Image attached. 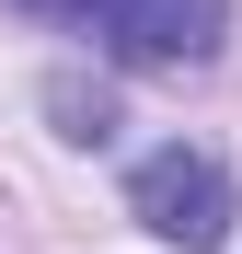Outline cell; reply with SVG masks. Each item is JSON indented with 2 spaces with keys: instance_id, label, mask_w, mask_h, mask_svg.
<instances>
[{
  "instance_id": "cell-1",
  "label": "cell",
  "mask_w": 242,
  "mask_h": 254,
  "mask_svg": "<svg viewBox=\"0 0 242 254\" xmlns=\"http://www.w3.org/2000/svg\"><path fill=\"white\" fill-rule=\"evenodd\" d=\"M127 220L150 231V243H173V254H219L231 243V220H242V185H231V162L219 150H150L139 174H127Z\"/></svg>"
},
{
  "instance_id": "cell-2",
  "label": "cell",
  "mask_w": 242,
  "mask_h": 254,
  "mask_svg": "<svg viewBox=\"0 0 242 254\" xmlns=\"http://www.w3.org/2000/svg\"><path fill=\"white\" fill-rule=\"evenodd\" d=\"M231 35V0H104V47L127 69H208Z\"/></svg>"
},
{
  "instance_id": "cell-3",
  "label": "cell",
  "mask_w": 242,
  "mask_h": 254,
  "mask_svg": "<svg viewBox=\"0 0 242 254\" xmlns=\"http://www.w3.org/2000/svg\"><path fill=\"white\" fill-rule=\"evenodd\" d=\"M47 116H58V139H81V150L115 139V93H93V81H47Z\"/></svg>"
},
{
  "instance_id": "cell-4",
  "label": "cell",
  "mask_w": 242,
  "mask_h": 254,
  "mask_svg": "<svg viewBox=\"0 0 242 254\" xmlns=\"http://www.w3.org/2000/svg\"><path fill=\"white\" fill-rule=\"evenodd\" d=\"M35 23H104V0H23Z\"/></svg>"
}]
</instances>
